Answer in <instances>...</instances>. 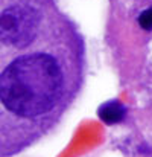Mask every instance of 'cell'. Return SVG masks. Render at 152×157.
Segmentation results:
<instances>
[{
    "mask_svg": "<svg viewBox=\"0 0 152 157\" xmlns=\"http://www.w3.org/2000/svg\"><path fill=\"white\" fill-rule=\"evenodd\" d=\"M62 84L61 66L52 55H21L0 75V101L17 116L37 117L53 108Z\"/></svg>",
    "mask_w": 152,
    "mask_h": 157,
    "instance_id": "1",
    "label": "cell"
},
{
    "mask_svg": "<svg viewBox=\"0 0 152 157\" xmlns=\"http://www.w3.org/2000/svg\"><path fill=\"white\" fill-rule=\"evenodd\" d=\"M40 14L26 3L12 5L0 12V43L11 48H26L37 37Z\"/></svg>",
    "mask_w": 152,
    "mask_h": 157,
    "instance_id": "2",
    "label": "cell"
},
{
    "mask_svg": "<svg viewBox=\"0 0 152 157\" xmlns=\"http://www.w3.org/2000/svg\"><path fill=\"white\" fill-rule=\"evenodd\" d=\"M126 116V107L119 101H108L99 107V117L108 125H116L122 122Z\"/></svg>",
    "mask_w": 152,
    "mask_h": 157,
    "instance_id": "3",
    "label": "cell"
},
{
    "mask_svg": "<svg viewBox=\"0 0 152 157\" xmlns=\"http://www.w3.org/2000/svg\"><path fill=\"white\" fill-rule=\"evenodd\" d=\"M139 25L145 31H152V8H148L143 12H140V15H139Z\"/></svg>",
    "mask_w": 152,
    "mask_h": 157,
    "instance_id": "4",
    "label": "cell"
}]
</instances>
